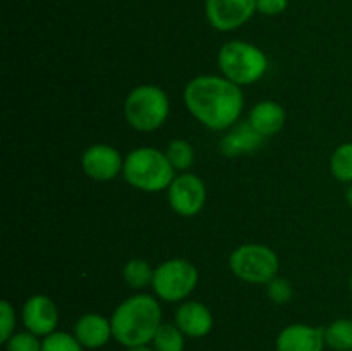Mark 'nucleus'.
Segmentation results:
<instances>
[{"instance_id": "2", "label": "nucleus", "mask_w": 352, "mask_h": 351, "mask_svg": "<svg viewBox=\"0 0 352 351\" xmlns=\"http://www.w3.org/2000/svg\"><path fill=\"white\" fill-rule=\"evenodd\" d=\"M113 339L124 348L148 346L162 326V306L157 296L138 292L117 305L110 317Z\"/></svg>"}, {"instance_id": "17", "label": "nucleus", "mask_w": 352, "mask_h": 351, "mask_svg": "<svg viewBox=\"0 0 352 351\" xmlns=\"http://www.w3.org/2000/svg\"><path fill=\"white\" fill-rule=\"evenodd\" d=\"M325 344L333 351L352 350V319H337L323 327Z\"/></svg>"}, {"instance_id": "24", "label": "nucleus", "mask_w": 352, "mask_h": 351, "mask_svg": "<svg viewBox=\"0 0 352 351\" xmlns=\"http://www.w3.org/2000/svg\"><path fill=\"white\" fill-rule=\"evenodd\" d=\"M292 284L284 277H275L272 279L267 284V296L270 301H274L275 305H287L292 299Z\"/></svg>"}, {"instance_id": "29", "label": "nucleus", "mask_w": 352, "mask_h": 351, "mask_svg": "<svg viewBox=\"0 0 352 351\" xmlns=\"http://www.w3.org/2000/svg\"><path fill=\"white\" fill-rule=\"evenodd\" d=\"M349 289H351V292H352V274H351V279H349Z\"/></svg>"}, {"instance_id": "10", "label": "nucleus", "mask_w": 352, "mask_h": 351, "mask_svg": "<svg viewBox=\"0 0 352 351\" xmlns=\"http://www.w3.org/2000/svg\"><path fill=\"white\" fill-rule=\"evenodd\" d=\"M81 167L89 179L98 182L113 181L122 174L124 158L116 147L107 143H95L85 150Z\"/></svg>"}, {"instance_id": "22", "label": "nucleus", "mask_w": 352, "mask_h": 351, "mask_svg": "<svg viewBox=\"0 0 352 351\" xmlns=\"http://www.w3.org/2000/svg\"><path fill=\"white\" fill-rule=\"evenodd\" d=\"M41 351H85L74 334L55 330L41 341Z\"/></svg>"}, {"instance_id": "18", "label": "nucleus", "mask_w": 352, "mask_h": 351, "mask_svg": "<svg viewBox=\"0 0 352 351\" xmlns=\"http://www.w3.org/2000/svg\"><path fill=\"white\" fill-rule=\"evenodd\" d=\"M153 275L155 268L144 258H131L122 268V277L126 284L131 289H138V291L151 286Z\"/></svg>"}, {"instance_id": "26", "label": "nucleus", "mask_w": 352, "mask_h": 351, "mask_svg": "<svg viewBox=\"0 0 352 351\" xmlns=\"http://www.w3.org/2000/svg\"><path fill=\"white\" fill-rule=\"evenodd\" d=\"M289 6V0H256V10L265 16H278Z\"/></svg>"}, {"instance_id": "27", "label": "nucleus", "mask_w": 352, "mask_h": 351, "mask_svg": "<svg viewBox=\"0 0 352 351\" xmlns=\"http://www.w3.org/2000/svg\"><path fill=\"white\" fill-rule=\"evenodd\" d=\"M124 351H155V348H151L150 344L148 346H136V348H126Z\"/></svg>"}, {"instance_id": "13", "label": "nucleus", "mask_w": 352, "mask_h": 351, "mask_svg": "<svg viewBox=\"0 0 352 351\" xmlns=\"http://www.w3.org/2000/svg\"><path fill=\"white\" fill-rule=\"evenodd\" d=\"M174 323L184 332L186 337L199 339L212 332L213 315L206 305L195 299H188L175 310Z\"/></svg>"}, {"instance_id": "12", "label": "nucleus", "mask_w": 352, "mask_h": 351, "mask_svg": "<svg viewBox=\"0 0 352 351\" xmlns=\"http://www.w3.org/2000/svg\"><path fill=\"white\" fill-rule=\"evenodd\" d=\"M325 346L322 327L308 323H291L284 327L275 339L277 351H323Z\"/></svg>"}, {"instance_id": "19", "label": "nucleus", "mask_w": 352, "mask_h": 351, "mask_svg": "<svg viewBox=\"0 0 352 351\" xmlns=\"http://www.w3.org/2000/svg\"><path fill=\"white\" fill-rule=\"evenodd\" d=\"M151 344L155 351H184L186 336L175 323L164 322L158 327Z\"/></svg>"}, {"instance_id": "11", "label": "nucleus", "mask_w": 352, "mask_h": 351, "mask_svg": "<svg viewBox=\"0 0 352 351\" xmlns=\"http://www.w3.org/2000/svg\"><path fill=\"white\" fill-rule=\"evenodd\" d=\"M21 319L26 330L45 337L55 332L58 326V308L47 295H33L24 301Z\"/></svg>"}, {"instance_id": "30", "label": "nucleus", "mask_w": 352, "mask_h": 351, "mask_svg": "<svg viewBox=\"0 0 352 351\" xmlns=\"http://www.w3.org/2000/svg\"><path fill=\"white\" fill-rule=\"evenodd\" d=\"M351 351H352V350H351Z\"/></svg>"}, {"instance_id": "5", "label": "nucleus", "mask_w": 352, "mask_h": 351, "mask_svg": "<svg viewBox=\"0 0 352 351\" xmlns=\"http://www.w3.org/2000/svg\"><path fill=\"white\" fill-rule=\"evenodd\" d=\"M170 114V100L157 85H140L124 100V117L133 129L151 133L162 127Z\"/></svg>"}, {"instance_id": "7", "label": "nucleus", "mask_w": 352, "mask_h": 351, "mask_svg": "<svg viewBox=\"0 0 352 351\" xmlns=\"http://www.w3.org/2000/svg\"><path fill=\"white\" fill-rule=\"evenodd\" d=\"M198 281V268L191 262L186 258H170L155 267L151 288L162 301L179 303L195 291Z\"/></svg>"}, {"instance_id": "20", "label": "nucleus", "mask_w": 352, "mask_h": 351, "mask_svg": "<svg viewBox=\"0 0 352 351\" xmlns=\"http://www.w3.org/2000/svg\"><path fill=\"white\" fill-rule=\"evenodd\" d=\"M330 172L340 182H352V141L342 143L330 157Z\"/></svg>"}, {"instance_id": "21", "label": "nucleus", "mask_w": 352, "mask_h": 351, "mask_svg": "<svg viewBox=\"0 0 352 351\" xmlns=\"http://www.w3.org/2000/svg\"><path fill=\"white\" fill-rule=\"evenodd\" d=\"M165 155L170 160L172 167L175 169V172H188V169L191 167L192 162H195V150H192V145L189 141L181 140H172L170 143L165 148Z\"/></svg>"}, {"instance_id": "1", "label": "nucleus", "mask_w": 352, "mask_h": 351, "mask_svg": "<svg viewBox=\"0 0 352 351\" xmlns=\"http://www.w3.org/2000/svg\"><path fill=\"white\" fill-rule=\"evenodd\" d=\"M184 103L201 126L212 131H227L237 124L244 109L241 86L222 74H201L184 88Z\"/></svg>"}, {"instance_id": "25", "label": "nucleus", "mask_w": 352, "mask_h": 351, "mask_svg": "<svg viewBox=\"0 0 352 351\" xmlns=\"http://www.w3.org/2000/svg\"><path fill=\"white\" fill-rule=\"evenodd\" d=\"M16 327V310L7 299H2L0 303V341L3 344L10 339Z\"/></svg>"}, {"instance_id": "14", "label": "nucleus", "mask_w": 352, "mask_h": 351, "mask_svg": "<svg viewBox=\"0 0 352 351\" xmlns=\"http://www.w3.org/2000/svg\"><path fill=\"white\" fill-rule=\"evenodd\" d=\"M72 334L85 350H100L113 337L110 319L100 313H85L79 317Z\"/></svg>"}, {"instance_id": "3", "label": "nucleus", "mask_w": 352, "mask_h": 351, "mask_svg": "<svg viewBox=\"0 0 352 351\" xmlns=\"http://www.w3.org/2000/svg\"><path fill=\"white\" fill-rule=\"evenodd\" d=\"M127 184L143 193H160L168 189L175 178V169L165 151L153 147L131 150L124 158L122 169Z\"/></svg>"}, {"instance_id": "16", "label": "nucleus", "mask_w": 352, "mask_h": 351, "mask_svg": "<svg viewBox=\"0 0 352 351\" xmlns=\"http://www.w3.org/2000/svg\"><path fill=\"white\" fill-rule=\"evenodd\" d=\"M285 119H287V114L280 103L274 102V100H263L250 110L248 123L267 140V138L280 133L282 127L285 126Z\"/></svg>"}, {"instance_id": "15", "label": "nucleus", "mask_w": 352, "mask_h": 351, "mask_svg": "<svg viewBox=\"0 0 352 351\" xmlns=\"http://www.w3.org/2000/svg\"><path fill=\"white\" fill-rule=\"evenodd\" d=\"M263 141L265 138L256 133L246 120V123L234 124L230 129H227V134H223L220 140L219 148L226 157H239V155L254 153L263 145Z\"/></svg>"}, {"instance_id": "28", "label": "nucleus", "mask_w": 352, "mask_h": 351, "mask_svg": "<svg viewBox=\"0 0 352 351\" xmlns=\"http://www.w3.org/2000/svg\"><path fill=\"white\" fill-rule=\"evenodd\" d=\"M346 200H347V203H349V206L352 209V182L349 184V188L346 189Z\"/></svg>"}, {"instance_id": "8", "label": "nucleus", "mask_w": 352, "mask_h": 351, "mask_svg": "<svg viewBox=\"0 0 352 351\" xmlns=\"http://www.w3.org/2000/svg\"><path fill=\"white\" fill-rule=\"evenodd\" d=\"M170 209L181 217H195L205 209L206 186L201 178L192 172L175 176L167 189Z\"/></svg>"}, {"instance_id": "23", "label": "nucleus", "mask_w": 352, "mask_h": 351, "mask_svg": "<svg viewBox=\"0 0 352 351\" xmlns=\"http://www.w3.org/2000/svg\"><path fill=\"white\" fill-rule=\"evenodd\" d=\"M40 336L30 332V330H21L14 332L10 339L6 343L7 351H41Z\"/></svg>"}, {"instance_id": "4", "label": "nucleus", "mask_w": 352, "mask_h": 351, "mask_svg": "<svg viewBox=\"0 0 352 351\" xmlns=\"http://www.w3.org/2000/svg\"><path fill=\"white\" fill-rule=\"evenodd\" d=\"M220 74L237 86L254 85L268 71V58L260 47L243 40H232L222 45L219 52Z\"/></svg>"}, {"instance_id": "6", "label": "nucleus", "mask_w": 352, "mask_h": 351, "mask_svg": "<svg viewBox=\"0 0 352 351\" xmlns=\"http://www.w3.org/2000/svg\"><path fill=\"white\" fill-rule=\"evenodd\" d=\"M278 257L270 246L260 243L239 244L229 257V268L248 284H265L278 274Z\"/></svg>"}, {"instance_id": "9", "label": "nucleus", "mask_w": 352, "mask_h": 351, "mask_svg": "<svg viewBox=\"0 0 352 351\" xmlns=\"http://www.w3.org/2000/svg\"><path fill=\"white\" fill-rule=\"evenodd\" d=\"M205 12L217 31H234L258 12L256 0H206Z\"/></svg>"}]
</instances>
